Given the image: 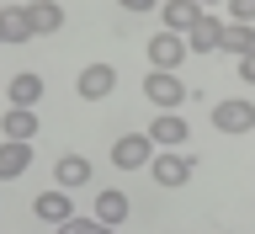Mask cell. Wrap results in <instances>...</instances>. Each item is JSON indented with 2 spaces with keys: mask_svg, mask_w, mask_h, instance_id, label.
Listing matches in <instances>:
<instances>
[{
  "mask_svg": "<svg viewBox=\"0 0 255 234\" xmlns=\"http://www.w3.org/2000/svg\"><path fill=\"white\" fill-rule=\"evenodd\" d=\"M218 53H255V27H239V21H223V37H218Z\"/></svg>",
  "mask_w": 255,
  "mask_h": 234,
  "instance_id": "obj_16",
  "label": "cell"
},
{
  "mask_svg": "<svg viewBox=\"0 0 255 234\" xmlns=\"http://www.w3.org/2000/svg\"><path fill=\"white\" fill-rule=\"evenodd\" d=\"M32 37V21L21 5H11V11H0V43H27Z\"/></svg>",
  "mask_w": 255,
  "mask_h": 234,
  "instance_id": "obj_18",
  "label": "cell"
},
{
  "mask_svg": "<svg viewBox=\"0 0 255 234\" xmlns=\"http://www.w3.org/2000/svg\"><path fill=\"white\" fill-rule=\"evenodd\" d=\"M149 160H154L149 133H123V139L112 144V165H117V171H143Z\"/></svg>",
  "mask_w": 255,
  "mask_h": 234,
  "instance_id": "obj_3",
  "label": "cell"
},
{
  "mask_svg": "<svg viewBox=\"0 0 255 234\" xmlns=\"http://www.w3.org/2000/svg\"><path fill=\"white\" fill-rule=\"evenodd\" d=\"M197 16H202L197 0H165V5H159V21H165V32H175V37H186Z\"/></svg>",
  "mask_w": 255,
  "mask_h": 234,
  "instance_id": "obj_9",
  "label": "cell"
},
{
  "mask_svg": "<svg viewBox=\"0 0 255 234\" xmlns=\"http://www.w3.org/2000/svg\"><path fill=\"white\" fill-rule=\"evenodd\" d=\"M91 229H96V219H80V213L59 224V234H91Z\"/></svg>",
  "mask_w": 255,
  "mask_h": 234,
  "instance_id": "obj_20",
  "label": "cell"
},
{
  "mask_svg": "<svg viewBox=\"0 0 255 234\" xmlns=\"http://www.w3.org/2000/svg\"><path fill=\"white\" fill-rule=\"evenodd\" d=\"M75 91L85 96V101H107V96L117 91V69H112V64H85L80 80H75Z\"/></svg>",
  "mask_w": 255,
  "mask_h": 234,
  "instance_id": "obj_6",
  "label": "cell"
},
{
  "mask_svg": "<svg viewBox=\"0 0 255 234\" xmlns=\"http://www.w3.org/2000/svg\"><path fill=\"white\" fill-rule=\"evenodd\" d=\"M91 234H112V229H107V224H96V229H91Z\"/></svg>",
  "mask_w": 255,
  "mask_h": 234,
  "instance_id": "obj_24",
  "label": "cell"
},
{
  "mask_svg": "<svg viewBox=\"0 0 255 234\" xmlns=\"http://www.w3.org/2000/svg\"><path fill=\"white\" fill-rule=\"evenodd\" d=\"M229 21H239V27H255V0H229Z\"/></svg>",
  "mask_w": 255,
  "mask_h": 234,
  "instance_id": "obj_19",
  "label": "cell"
},
{
  "mask_svg": "<svg viewBox=\"0 0 255 234\" xmlns=\"http://www.w3.org/2000/svg\"><path fill=\"white\" fill-rule=\"evenodd\" d=\"M5 96H11V107H27V112H32L37 101H43V75H16Z\"/></svg>",
  "mask_w": 255,
  "mask_h": 234,
  "instance_id": "obj_17",
  "label": "cell"
},
{
  "mask_svg": "<svg viewBox=\"0 0 255 234\" xmlns=\"http://www.w3.org/2000/svg\"><path fill=\"white\" fill-rule=\"evenodd\" d=\"M239 80H245V85H255V53H245V59H239Z\"/></svg>",
  "mask_w": 255,
  "mask_h": 234,
  "instance_id": "obj_22",
  "label": "cell"
},
{
  "mask_svg": "<svg viewBox=\"0 0 255 234\" xmlns=\"http://www.w3.org/2000/svg\"><path fill=\"white\" fill-rule=\"evenodd\" d=\"M197 5H202V11H207V5H223V0H197Z\"/></svg>",
  "mask_w": 255,
  "mask_h": 234,
  "instance_id": "obj_23",
  "label": "cell"
},
{
  "mask_svg": "<svg viewBox=\"0 0 255 234\" xmlns=\"http://www.w3.org/2000/svg\"><path fill=\"white\" fill-rule=\"evenodd\" d=\"M32 213H37V219L43 224H64V219H75V203H69V192H43V197H37V203H32Z\"/></svg>",
  "mask_w": 255,
  "mask_h": 234,
  "instance_id": "obj_14",
  "label": "cell"
},
{
  "mask_svg": "<svg viewBox=\"0 0 255 234\" xmlns=\"http://www.w3.org/2000/svg\"><path fill=\"white\" fill-rule=\"evenodd\" d=\"M117 5H123V11H138V16L143 11H159V0H117Z\"/></svg>",
  "mask_w": 255,
  "mask_h": 234,
  "instance_id": "obj_21",
  "label": "cell"
},
{
  "mask_svg": "<svg viewBox=\"0 0 255 234\" xmlns=\"http://www.w3.org/2000/svg\"><path fill=\"white\" fill-rule=\"evenodd\" d=\"M149 171H154L159 187H186L191 176H197V160H191L186 149H159V155L149 160Z\"/></svg>",
  "mask_w": 255,
  "mask_h": 234,
  "instance_id": "obj_2",
  "label": "cell"
},
{
  "mask_svg": "<svg viewBox=\"0 0 255 234\" xmlns=\"http://www.w3.org/2000/svg\"><path fill=\"white\" fill-rule=\"evenodd\" d=\"M53 181H59V192H80V187H91L96 171H91V160L85 155H64L59 165H53Z\"/></svg>",
  "mask_w": 255,
  "mask_h": 234,
  "instance_id": "obj_8",
  "label": "cell"
},
{
  "mask_svg": "<svg viewBox=\"0 0 255 234\" xmlns=\"http://www.w3.org/2000/svg\"><path fill=\"white\" fill-rule=\"evenodd\" d=\"M213 128H218L223 139L250 133V128H255V101H250V96H223L218 107H213Z\"/></svg>",
  "mask_w": 255,
  "mask_h": 234,
  "instance_id": "obj_1",
  "label": "cell"
},
{
  "mask_svg": "<svg viewBox=\"0 0 255 234\" xmlns=\"http://www.w3.org/2000/svg\"><path fill=\"white\" fill-rule=\"evenodd\" d=\"M143 96L154 101L159 112H175L181 101H186V85H181V75H165V69H149V80H143Z\"/></svg>",
  "mask_w": 255,
  "mask_h": 234,
  "instance_id": "obj_4",
  "label": "cell"
},
{
  "mask_svg": "<svg viewBox=\"0 0 255 234\" xmlns=\"http://www.w3.org/2000/svg\"><path fill=\"white\" fill-rule=\"evenodd\" d=\"M218 37H223V21L213 11H202L186 32V53H218Z\"/></svg>",
  "mask_w": 255,
  "mask_h": 234,
  "instance_id": "obj_7",
  "label": "cell"
},
{
  "mask_svg": "<svg viewBox=\"0 0 255 234\" xmlns=\"http://www.w3.org/2000/svg\"><path fill=\"white\" fill-rule=\"evenodd\" d=\"M96 224H107V229H117V224L128 219V192L123 187H107V192H96Z\"/></svg>",
  "mask_w": 255,
  "mask_h": 234,
  "instance_id": "obj_12",
  "label": "cell"
},
{
  "mask_svg": "<svg viewBox=\"0 0 255 234\" xmlns=\"http://www.w3.org/2000/svg\"><path fill=\"white\" fill-rule=\"evenodd\" d=\"M181 139H191V133H186V123L175 112H159L154 123H149V144L154 149H181Z\"/></svg>",
  "mask_w": 255,
  "mask_h": 234,
  "instance_id": "obj_11",
  "label": "cell"
},
{
  "mask_svg": "<svg viewBox=\"0 0 255 234\" xmlns=\"http://www.w3.org/2000/svg\"><path fill=\"white\" fill-rule=\"evenodd\" d=\"M181 59H186V37H175V32H154V37H149V64H154V69L175 75Z\"/></svg>",
  "mask_w": 255,
  "mask_h": 234,
  "instance_id": "obj_5",
  "label": "cell"
},
{
  "mask_svg": "<svg viewBox=\"0 0 255 234\" xmlns=\"http://www.w3.org/2000/svg\"><path fill=\"white\" fill-rule=\"evenodd\" d=\"M32 21V37H48V32H59L64 27V5L59 0H32V5H21Z\"/></svg>",
  "mask_w": 255,
  "mask_h": 234,
  "instance_id": "obj_10",
  "label": "cell"
},
{
  "mask_svg": "<svg viewBox=\"0 0 255 234\" xmlns=\"http://www.w3.org/2000/svg\"><path fill=\"white\" fill-rule=\"evenodd\" d=\"M0 133H5V139H16V144H32V139H37V112H27V107H5Z\"/></svg>",
  "mask_w": 255,
  "mask_h": 234,
  "instance_id": "obj_13",
  "label": "cell"
},
{
  "mask_svg": "<svg viewBox=\"0 0 255 234\" xmlns=\"http://www.w3.org/2000/svg\"><path fill=\"white\" fill-rule=\"evenodd\" d=\"M27 165H32V144H16V139H5V144H0V181L21 176Z\"/></svg>",
  "mask_w": 255,
  "mask_h": 234,
  "instance_id": "obj_15",
  "label": "cell"
}]
</instances>
